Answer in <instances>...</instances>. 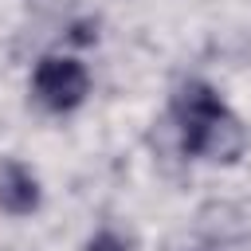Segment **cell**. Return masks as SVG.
<instances>
[{"instance_id": "6da1fadb", "label": "cell", "mask_w": 251, "mask_h": 251, "mask_svg": "<svg viewBox=\"0 0 251 251\" xmlns=\"http://www.w3.org/2000/svg\"><path fill=\"white\" fill-rule=\"evenodd\" d=\"M173 118L180 129V149L204 161H235L247 145L239 118L220 102L208 82H184L173 98Z\"/></svg>"}, {"instance_id": "7a4b0ae2", "label": "cell", "mask_w": 251, "mask_h": 251, "mask_svg": "<svg viewBox=\"0 0 251 251\" xmlns=\"http://www.w3.org/2000/svg\"><path fill=\"white\" fill-rule=\"evenodd\" d=\"M86 86H90L86 67L75 63V59H63V55H47V59H39V67H35V75H31V90H35V98H39L47 110H55V114L75 110V106L86 98Z\"/></svg>"}, {"instance_id": "3957f363", "label": "cell", "mask_w": 251, "mask_h": 251, "mask_svg": "<svg viewBox=\"0 0 251 251\" xmlns=\"http://www.w3.org/2000/svg\"><path fill=\"white\" fill-rule=\"evenodd\" d=\"M0 208L8 216H27V212L39 208V180L20 161L0 165Z\"/></svg>"}, {"instance_id": "277c9868", "label": "cell", "mask_w": 251, "mask_h": 251, "mask_svg": "<svg viewBox=\"0 0 251 251\" xmlns=\"http://www.w3.org/2000/svg\"><path fill=\"white\" fill-rule=\"evenodd\" d=\"M86 251H126V243H122L118 235H110V231H98V235L86 243Z\"/></svg>"}]
</instances>
